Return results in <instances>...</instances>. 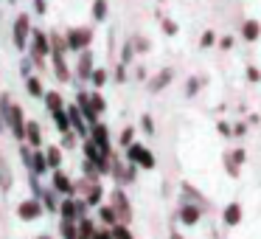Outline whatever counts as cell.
I'll return each mask as SVG.
<instances>
[{
	"mask_svg": "<svg viewBox=\"0 0 261 239\" xmlns=\"http://www.w3.org/2000/svg\"><path fill=\"white\" fill-rule=\"evenodd\" d=\"M239 34H242V40H247V42H258L261 40V23L258 20H244L242 26H239Z\"/></svg>",
	"mask_w": 261,
	"mask_h": 239,
	"instance_id": "obj_15",
	"label": "cell"
},
{
	"mask_svg": "<svg viewBox=\"0 0 261 239\" xmlns=\"http://www.w3.org/2000/svg\"><path fill=\"white\" fill-rule=\"evenodd\" d=\"M90 104H93V110H96L98 115H101L104 110H107V102L101 99V93H98V90H93V93H90Z\"/></svg>",
	"mask_w": 261,
	"mask_h": 239,
	"instance_id": "obj_35",
	"label": "cell"
},
{
	"mask_svg": "<svg viewBox=\"0 0 261 239\" xmlns=\"http://www.w3.org/2000/svg\"><path fill=\"white\" fill-rule=\"evenodd\" d=\"M182 194L188 197V203H197V205H202V208L208 205V203H205V197H202V194H199L197 188L191 186V183H182Z\"/></svg>",
	"mask_w": 261,
	"mask_h": 239,
	"instance_id": "obj_29",
	"label": "cell"
},
{
	"mask_svg": "<svg viewBox=\"0 0 261 239\" xmlns=\"http://www.w3.org/2000/svg\"><path fill=\"white\" fill-rule=\"evenodd\" d=\"M20 68H23V76H25V79H29V76H34V74H31V59H23V65H20Z\"/></svg>",
	"mask_w": 261,
	"mask_h": 239,
	"instance_id": "obj_50",
	"label": "cell"
},
{
	"mask_svg": "<svg viewBox=\"0 0 261 239\" xmlns=\"http://www.w3.org/2000/svg\"><path fill=\"white\" fill-rule=\"evenodd\" d=\"M244 74H247V79L253 82V85H255V82H261V70L255 68V65H247V70H244Z\"/></svg>",
	"mask_w": 261,
	"mask_h": 239,
	"instance_id": "obj_44",
	"label": "cell"
},
{
	"mask_svg": "<svg viewBox=\"0 0 261 239\" xmlns=\"http://www.w3.org/2000/svg\"><path fill=\"white\" fill-rule=\"evenodd\" d=\"M141 130H143V132H149V135L154 132V118H152L149 113H143V115H141Z\"/></svg>",
	"mask_w": 261,
	"mask_h": 239,
	"instance_id": "obj_41",
	"label": "cell"
},
{
	"mask_svg": "<svg viewBox=\"0 0 261 239\" xmlns=\"http://www.w3.org/2000/svg\"><path fill=\"white\" fill-rule=\"evenodd\" d=\"M219 45L225 48V51H230V48H233V37H222V40H219Z\"/></svg>",
	"mask_w": 261,
	"mask_h": 239,
	"instance_id": "obj_52",
	"label": "cell"
},
{
	"mask_svg": "<svg viewBox=\"0 0 261 239\" xmlns=\"http://www.w3.org/2000/svg\"><path fill=\"white\" fill-rule=\"evenodd\" d=\"M216 130H219L222 135H230V132H233V127H227L225 121H216Z\"/></svg>",
	"mask_w": 261,
	"mask_h": 239,
	"instance_id": "obj_49",
	"label": "cell"
},
{
	"mask_svg": "<svg viewBox=\"0 0 261 239\" xmlns=\"http://www.w3.org/2000/svg\"><path fill=\"white\" fill-rule=\"evenodd\" d=\"M126 152V160H129V163H135L138 169H146V172H152L154 166H158V158H154L152 152H149L146 147H143V144H129V147L124 149Z\"/></svg>",
	"mask_w": 261,
	"mask_h": 239,
	"instance_id": "obj_2",
	"label": "cell"
},
{
	"mask_svg": "<svg viewBox=\"0 0 261 239\" xmlns=\"http://www.w3.org/2000/svg\"><path fill=\"white\" fill-rule=\"evenodd\" d=\"M171 79H174V70H171V68H163V70H160L158 76H152V79L146 82L149 93H154V96H158V93H163L166 87L171 85Z\"/></svg>",
	"mask_w": 261,
	"mask_h": 239,
	"instance_id": "obj_13",
	"label": "cell"
},
{
	"mask_svg": "<svg viewBox=\"0 0 261 239\" xmlns=\"http://www.w3.org/2000/svg\"><path fill=\"white\" fill-rule=\"evenodd\" d=\"M96 233H98V225L90 220V217L79 220V239H96Z\"/></svg>",
	"mask_w": 261,
	"mask_h": 239,
	"instance_id": "obj_26",
	"label": "cell"
},
{
	"mask_svg": "<svg viewBox=\"0 0 261 239\" xmlns=\"http://www.w3.org/2000/svg\"><path fill=\"white\" fill-rule=\"evenodd\" d=\"M51 188H54V192H57V194H65V197H76V194H79V192H76V183L70 180V177L65 175L62 169H57V172H54Z\"/></svg>",
	"mask_w": 261,
	"mask_h": 239,
	"instance_id": "obj_11",
	"label": "cell"
},
{
	"mask_svg": "<svg viewBox=\"0 0 261 239\" xmlns=\"http://www.w3.org/2000/svg\"><path fill=\"white\" fill-rule=\"evenodd\" d=\"M68 118H70V130L76 132L79 138H90V124L85 121V115H82V110L76 107H68Z\"/></svg>",
	"mask_w": 261,
	"mask_h": 239,
	"instance_id": "obj_12",
	"label": "cell"
},
{
	"mask_svg": "<svg viewBox=\"0 0 261 239\" xmlns=\"http://www.w3.org/2000/svg\"><path fill=\"white\" fill-rule=\"evenodd\" d=\"M51 118H54V127H57V130H59V135H65V132H70V118H68V107H65V110H59V113H54Z\"/></svg>",
	"mask_w": 261,
	"mask_h": 239,
	"instance_id": "obj_27",
	"label": "cell"
},
{
	"mask_svg": "<svg viewBox=\"0 0 261 239\" xmlns=\"http://www.w3.org/2000/svg\"><path fill=\"white\" fill-rule=\"evenodd\" d=\"M76 192L82 194V200H85L90 208H98V205L104 203V188H101V183H98V177L79 180V183H76Z\"/></svg>",
	"mask_w": 261,
	"mask_h": 239,
	"instance_id": "obj_1",
	"label": "cell"
},
{
	"mask_svg": "<svg viewBox=\"0 0 261 239\" xmlns=\"http://www.w3.org/2000/svg\"><path fill=\"white\" fill-rule=\"evenodd\" d=\"M169 239H186V236H182V233H177V231H171V233H169Z\"/></svg>",
	"mask_w": 261,
	"mask_h": 239,
	"instance_id": "obj_55",
	"label": "cell"
},
{
	"mask_svg": "<svg viewBox=\"0 0 261 239\" xmlns=\"http://www.w3.org/2000/svg\"><path fill=\"white\" fill-rule=\"evenodd\" d=\"M132 57H135V48H132V42H126V45L121 48V65H129Z\"/></svg>",
	"mask_w": 261,
	"mask_h": 239,
	"instance_id": "obj_40",
	"label": "cell"
},
{
	"mask_svg": "<svg viewBox=\"0 0 261 239\" xmlns=\"http://www.w3.org/2000/svg\"><path fill=\"white\" fill-rule=\"evenodd\" d=\"M110 205L115 208L118 220L124 222V225H129L132 222V203L126 200V194L121 192V188H113V194H110Z\"/></svg>",
	"mask_w": 261,
	"mask_h": 239,
	"instance_id": "obj_8",
	"label": "cell"
},
{
	"mask_svg": "<svg viewBox=\"0 0 261 239\" xmlns=\"http://www.w3.org/2000/svg\"><path fill=\"white\" fill-rule=\"evenodd\" d=\"M29 54L34 62H40V59L51 57V37L45 34V31H31V42H29Z\"/></svg>",
	"mask_w": 261,
	"mask_h": 239,
	"instance_id": "obj_4",
	"label": "cell"
},
{
	"mask_svg": "<svg viewBox=\"0 0 261 239\" xmlns=\"http://www.w3.org/2000/svg\"><path fill=\"white\" fill-rule=\"evenodd\" d=\"M129 144H135V130H132V127H126V130L121 132V138H118V147L126 149Z\"/></svg>",
	"mask_w": 261,
	"mask_h": 239,
	"instance_id": "obj_36",
	"label": "cell"
},
{
	"mask_svg": "<svg viewBox=\"0 0 261 239\" xmlns=\"http://www.w3.org/2000/svg\"><path fill=\"white\" fill-rule=\"evenodd\" d=\"M135 79H138V82H146V70L138 68V70H135Z\"/></svg>",
	"mask_w": 261,
	"mask_h": 239,
	"instance_id": "obj_54",
	"label": "cell"
},
{
	"mask_svg": "<svg viewBox=\"0 0 261 239\" xmlns=\"http://www.w3.org/2000/svg\"><path fill=\"white\" fill-rule=\"evenodd\" d=\"M199 85H202V82L191 76V79L186 82V99H194V96H197V93H199Z\"/></svg>",
	"mask_w": 261,
	"mask_h": 239,
	"instance_id": "obj_38",
	"label": "cell"
},
{
	"mask_svg": "<svg viewBox=\"0 0 261 239\" xmlns=\"http://www.w3.org/2000/svg\"><path fill=\"white\" fill-rule=\"evenodd\" d=\"M65 51H70V48H68V40L54 34V37H51V54H62V57H65Z\"/></svg>",
	"mask_w": 261,
	"mask_h": 239,
	"instance_id": "obj_33",
	"label": "cell"
},
{
	"mask_svg": "<svg viewBox=\"0 0 261 239\" xmlns=\"http://www.w3.org/2000/svg\"><path fill=\"white\" fill-rule=\"evenodd\" d=\"M59 239H79V222L59 220Z\"/></svg>",
	"mask_w": 261,
	"mask_h": 239,
	"instance_id": "obj_25",
	"label": "cell"
},
{
	"mask_svg": "<svg viewBox=\"0 0 261 239\" xmlns=\"http://www.w3.org/2000/svg\"><path fill=\"white\" fill-rule=\"evenodd\" d=\"M90 141L96 144V147L101 149L104 155H110V152H113V138H110V130L101 124V121H98L96 127H90Z\"/></svg>",
	"mask_w": 261,
	"mask_h": 239,
	"instance_id": "obj_9",
	"label": "cell"
},
{
	"mask_svg": "<svg viewBox=\"0 0 261 239\" xmlns=\"http://www.w3.org/2000/svg\"><path fill=\"white\" fill-rule=\"evenodd\" d=\"M177 217H180V222H182L186 228H194L199 220H202V205L188 203V200H186V203L180 205V211H177Z\"/></svg>",
	"mask_w": 261,
	"mask_h": 239,
	"instance_id": "obj_10",
	"label": "cell"
},
{
	"mask_svg": "<svg viewBox=\"0 0 261 239\" xmlns=\"http://www.w3.org/2000/svg\"><path fill=\"white\" fill-rule=\"evenodd\" d=\"M40 203L45 205V214H59V203H57V192L54 188H42Z\"/></svg>",
	"mask_w": 261,
	"mask_h": 239,
	"instance_id": "obj_21",
	"label": "cell"
},
{
	"mask_svg": "<svg viewBox=\"0 0 261 239\" xmlns=\"http://www.w3.org/2000/svg\"><path fill=\"white\" fill-rule=\"evenodd\" d=\"M25 124H29V118H25L23 107H20V104H12V110H9V115H6V127L12 130V135L17 138L20 144H25Z\"/></svg>",
	"mask_w": 261,
	"mask_h": 239,
	"instance_id": "obj_5",
	"label": "cell"
},
{
	"mask_svg": "<svg viewBox=\"0 0 261 239\" xmlns=\"http://www.w3.org/2000/svg\"><path fill=\"white\" fill-rule=\"evenodd\" d=\"M29 172H31V175H45V172H51V166H48V158H45V149H34Z\"/></svg>",
	"mask_w": 261,
	"mask_h": 239,
	"instance_id": "obj_18",
	"label": "cell"
},
{
	"mask_svg": "<svg viewBox=\"0 0 261 239\" xmlns=\"http://www.w3.org/2000/svg\"><path fill=\"white\" fill-rule=\"evenodd\" d=\"M12 96H9V93H0V115H3V118H6L9 115V110H12Z\"/></svg>",
	"mask_w": 261,
	"mask_h": 239,
	"instance_id": "obj_39",
	"label": "cell"
},
{
	"mask_svg": "<svg viewBox=\"0 0 261 239\" xmlns=\"http://www.w3.org/2000/svg\"><path fill=\"white\" fill-rule=\"evenodd\" d=\"M242 220H244V208H242V203H227V205H225V211H222V222H225L227 228H236Z\"/></svg>",
	"mask_w": 261,
	"mask_h": 239,
	"instance_id": "obj_14",
	"label": "cell"
},
{
	"mask_svg": "<svg viewBox=\"0 0 261 239\" xmlns=\"http://www.w3.org/2000/svg\"><path fill=\"white\" fill-rule=\"evenodd\" d=\"M110 231H113V239H135V236H132V231H129V225H124V222L113 225Z\"/></svg>",
	"mask_w": 261,
	"mask_h": 239,
	"instance_id": "obj_34",
	"label": "cell"
},
{
	"mask_svg": "<svg viewBox=\"0 0 261 239\" xmlns=\"http://www.w3.org/2000/svg\"><path fill=\"white\" fill-rule=\"evenodd\" d=\"M96 239H113V231H110V228H98V233H96Z\"/></svg>",
	"mask_w": 261,
	"mask_h": 239,
	"instance_id": "obj_48",
	"label": "cell"
},
{
	"mask_svg": "<svg viewBox=\"0 0 261 239\" xmlns=\"http://www.w3.org/2000/svg\"><path fill=\"white\" fill-rule=\"evenodd\" d=\"M40 239H51V236H48V233H42V236H40Z\"/></svg>",
	"mask_w": 261,
	"mask_h": 239,
	"instance_id": "obj_56",
	"label": "cell"
},
{
	"mask_svg": "<svg viewBox=\"0 0 261 239\" xmlns=\"http://www.w3.org/2000/svg\"><path fill=\"white\" fill-rule=\"evenodd\" d=\"M225 172L230 177H239L242 175V163H236V158H233L230 152H225Z\"/></svg>",
	"mask_w": 261,
	"mask_h": 239,
	"instance_id": "obj_31",
	"label": "cell"
},
{
	"mask_svg": "<svg viewBox=\"0 0 261 239\" xmlns=\"http://www.w3.org/2000/svg\"><path fill=\"white\" fill-rule=\"evenodd\" d=\"M96 214H98V222H101L104 228H113V225H118V222H121L118 214H115V208H113L110 203H101V205L96 208Z\"/></svg>",
	"mask_w": 261,
	"mask_h": 239,
	"instance_id": "obj_17",
	"label": "cell"
},
{
	"mask_svg": "<svg viewBox=\"0 0 261 239\" xmlns=\"http://www.w3.org/2000/svg\"><path fill=\"white\" fill-rule=\"evenodd\" d=\"M115 82H126V65L118 62V68H115Z\"/></svg>",
	"mask_w": 261,
	"mask_h": 239,
	"instance_id": "obj_46",
	"label": "cell"
},
{
	"mask_svg": "<svg viewBox=\"0 0 261 239\" xmlns=\"http://www.w3.org/2000/svg\"><path fill=\"white\" fill-rule=\"evenodd\" d=\"M42 214H45V205L40 203V197H25L17 203V217L23 222H37Z\"/></svg>",
	"mask_w": 261,
	"mask_h": 239,
	"instance_id": "obj_6",
	"label": "cell"
},
{
	"mask_svg": "<svg viewBox=\"0 0 261 239\" xmlns=\"http://www.w3.org/2000/svg\"><path fill=\"white\" fill-rule=\"evenodd\" d=\"M51 59H54V74H57V79H59V82H70V79H73V76H70V68H68V62H65L62 54H51Z\"/></svg>",
	"mask_w": 261,
	"mask_h": 239,
	"instance_id": "obj_20",
	"label": "cell"
},
{
	"mask_svg": "<svg viewBox=\"0 0 261 239\" xmlns=\"http://www.w3.org/2000/svg\"><path fill=\"white\" fill-rule=\"evenodd\" d=\"M65 40H68V48H70V51L82 54L85 48H90L93 31H90V29H68V31H65Z\"/></svg>",
	"mask_w": 261,
	"mask_h": 239,
	"instance_id": "obj_7",
	"label": "cell"
},
{
	"mask_svg": "<svg viewBox=\"0 0 261 239\" xmlns=\"http://www.w3.org/2000/svg\"><path fill=\"white\" fill-rule=\"evenodd\" d=\"M12 40L20 51H25L31 42V17L29 14H17L14 17V29H12Z\"/></svg>",
	"mask_w": 261,
	"mask_h": 239,
	"instance_id": "obj_3",
	"label": "cell"
},
{
	"mask_svg": "<svg viewBox=\"0 0 261 239\" xmlns=\"http://www.w3.org/2000/svg\"><path fill=\"white\" fill-rule=\"evenodd\" d=\"M12 186H14L12 169H9L6 158H3V155H0V188H3V192H12Z\"/></svg>",
	"mask_w": 261,
	"mask_h": 239,
	"instance_id": "obj_24",
	"label": "cell"
},
{
	"mask_svg": "<svg viewBox=\"0 0 261 239\" xmlns=\"http://www.w3.org/2000/svg\"><path fill=\"white\" fill-rule=\"evenodd\" d=\"M247 132V124H233V135H244Z\"/></svg>",
	"mask_w": 261,
	"mask_h": 239,
	"instance_id": "obj_53",
	"label": "cell"
},
{
	"mask_svg": "<svg viewBox=\"0 0 261 239\" xmlns=\"http://www.w3.org/2000/svg\"><path fill=\"white\" fill-rule=\"evenodd\" d=\"M132 48H135V54H146L149 48H152V42L146 40V37H135V40H129Z\"/></svg>",
	"mask_w": 261,
	"mask_h": 239,
	"instance_id": "obj_37",
	"label": "cell"
},
{
	"mask_svg": "<svg viewBox=\"0 0 261 239\" xmlns=\"http://www.w3.org/2000/svg\"><path fill=\"white\" fill-rule=\"evenodd\" d=\"M76 138H79V135H76L73 130L65 132V135H62V147H65V149H73V147H76Z\"/></svg>",
	"mask_w": 261,
	"mask_h": 239,
	"instance_id": "obj_43",
	"label": "cell"
},
{
	"mask_svg": "<svg viewBox=\"0 0 261 239\" xmlns=\"http://www.w3.org/2000/svg\"><path fill=\"white\" fill-rule=\"evenodd\" d=\"M230 155H233V158H236V163H244V149H242V147H236V149H233Z\"/></svg>",
	"mask_w": 261,
	"mask_h": 239,
	"instance_id": "obj_51",
	"label": "cell"
},
{
	"mask_svg": "<svg viewBox=\"0 0 261 239\" xmlns=\"http://www.w3.org/2000/svg\"><path fill=\"white\" fill-rule=\"evenodd\" d=\"M93 51L90 48H85V51L79 54V65H76V74H79V79H90L93 76Z\"/></svg>",
	"mask_w": 261,
	"mask_h": 239,
	"instance_id": "obj_16",
	"label": "cell"
},
{
	"mask_svg": "<svg viewBox=\"0 0 261 239\" xmlns=\"http://www.w3.org/2000/svg\"><path fill=\"white\" fill-rule=\"evenodd\" d=\"M25 144L31 149H42V132H40V124L37 121H29L25 124Z\"/></svg>",
	"mask_w": 261,
	"mask_h": 239,
	"instance_id": "obj_19",
	"label": "cell"
},
{
	"mask_svg": "<svg viewBox=\"0 0 261 239\" xmlns=\"http://www.w3.org/2000/svg\"><path fill=\"white\" fill-rule=\"evenodd\" d=\"M31 3H34L37 14H45V12H48V3H45V0H31Z\"/></svg>",
	"mask_w": 261,
	"mask_h": 239,
	"instance_id": "obj_47",
	"label": "cell"
},
{
	"mask_svg": "<svg viewBox=\"0 0 261 239\" xmlns=\"http://www.w3.org/2000/svg\"><path fill=\"white\" fill-rule=\"evenodd\" d=\"M42 102H45V107H48V113H51V115H54V113H59V110H65V99L59 96L57 90H48Z\"/></svg>",
	"mask_w": 261,
	"mask_h": 239,
	"instance_id": "obj_23",
	"label": "cell"
},
{
	"mask_svg": "<svg viewBox=\"0 0 261 239\" xmlns=\"http://www.w3.org/2000/svg\"><path fill=\"white\" fill-rule=\"evenodd\" d=\"M107 12H110L107 0H93V20H96V23H101V20L107 17Z\"/></svg>",
	"mask_w": 261,
	"mask_h": 239,
	"instance_id": "obj_30",
	"label": "cell"
},
{
	"mask_svg": "<svg viewBox=\"0 0 261 239\" xmlns=\"http://www.w3.org/2000/svg\"><path fill=\"white\" fill-rule=\"evenodd\" d=\"M199 45H202V48L216 45V34H214V31H202V37H199Z\"/></svg>",
	"mask_w": 261,
	"mask_h": 239,
	"instance_id": "obj_42",
	"label": "cell"
},
{
	"mask_svg": "<svg viewBox=\"0 0 261 239\" xmlns=\"http://www.w3.org/2000/svg\"><path fill=\"white\" fill-rule=\"evenodd\" d=\"M163 34L166 37H174L177 34V23H174V20H163Z\"/></svg>",
	"mask_w": 261,
	"mask_h": 239,
	"instance_id": "obj_45",
	"label": "cell"
},
{
	"mask_svg": "<svg viewBox=\"0 0 261 239\" xmlns=\"http://www.w3.org/2000/svg\"><path fill=\"white\" fill-rule=\"evenodd\" d=\"M25 90H29V96L31 99H45V87H42V79L40 76H29V79H25Z\"/></svg>",
	"mask_w": 261,
	"mask_h": 239,
	"instance_id": "obj_22",
	"label": "cell"
},
{
	"mask_svg": "<svg viewBox=\"0 0 261 239\" xmlns=\"http://www.w3.org/2000/svg\"><path fill=\"white\" fill-rule=\"evenodd\" d=\"M45 158H48L51 172H57L59 166H62V149H59V147H48V149H45Z\"/></svg>",
	"mask_w": 261,
	"mask_h": 239,
	"instance_id": "obj_28",
	"label": "cell"
},
{
	"mask_svg": "<svg viewBox=\"0 0 261 239\" xmlns=\"http://www.w3.org/2000/svg\"><path fill=\"white\" fill-rule=\"evenodd\" d=\"M9 3H12V6H14V3H17V0H9Z\"/></svg>",
	"mask_w": 261,
	"mask_h": 239,
	"instance_id": "obj_57",
	"label": "cell"
},
{
	"mask_svg": "<svg viewBox=\"0 0 261 239\" xmlns=\"http://www.w3.org/2000/svg\"><path fill=\"white\" fill-rule=\"evenodd\" d=\"M90 82H93V87L98 90V87H104L110 82V74L104 68H96V70H93V76H90Z\"/></svg>",
	"mask_w": 261,
	"mask_h": 239,
	"instance_id": "obj_32",
	"label": "cell"
}]
</instances>
